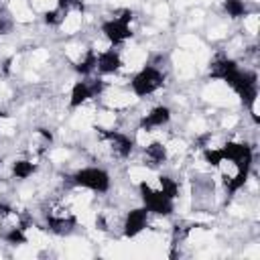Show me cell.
Listing matches in <instances>:
<instances>
[{
	"label": "cell",
	"mask_w": 260,
	"mask_h": 260,
	"mask_svg": "<svg viewBox=\"0 0 260 260\" xmlns=\"http://www.w3.org/2000/svg\"><path fill=\"white\" fill-rule=\"evenodd\" d=\"M59 2L61 0H28L30 8L35 12H41V14H47V12L55 10V8H59Z\"/></svg>",
	"instance_id": "8fae6325"
},
{
	"label": "cell",
	"mask_w": 260,
	"mask_h": 260,
	"mask_svg": "<svg viewBox=\"0 0 260 260\" xmlns=\"http://www.w3.org/2000/svg\"><path fill=\"white\" fill-rule=\"evenodd\" d=\"M0 37H2V26H0Z\"/></svg>",
	"instance_id": "9a60e30c"
},
{
	"label": "cell",
	"mask_w": 260,
	"mask_h": 260,
	"mask_svg": "<svg viewBox=\"0 0 260 260\" xmlns=\"http://www.w3.org/2000/svg\"><path fill=\"white\" fill-rule=\"evenodd\" d=\"M83 22H85V14H83L81 6H75V8L65 10V14H63V18H61V22L57 26H59V32L61 35L73 37V35H77L81 30Z\"/></svg>",
	"instance_id": "8992f818"
},
{
	"label": "cell",
	"mask_w": 260,
	"mask_h": 260,
	"mask_svg": "<svg viewBox=\"0 0 260 260\" xmlns=\"http://www.w3.org/2000/svg\"><path fill=\"white\" fill-rule=\"evenodd\" d=\"M148 209H140V207H134L126 213V219H124V232L122 236L126 238H138L144 230H146V223H148Z\"/></svg>",
	"instance_id": "5b68a950"
},
{
	"label": "cell",
	"mask_w": 260,
	"mask_h": 260,
	"mask_svg": "<svg viewBox=\"0 0 260 260\" xmlns=\"http://www.w3.org/2000/svg\"><path fill=\"white\" fill-rule=\"evenodd\" d=\"M106 89L100 91V98H102V106L104 108H110V110H116V112H126L128 108L136 106L138 104V95L128 89V87H118V85H104Z\"/></svg>",
	"instance_id": "3957f363"
},
{
	"label": "cell",
	"mask_w": 260,
	"mask_h": 260,
	"mask_svg": "<svg viewBox=\"0 0 260 260\" xmlns=\"http://www.w3.org/2000/svg\"><path fill=\"white\" fill-rule=\"evenodd\" d=\"M162 81H165V75H162V71L156 65H144L142 69H138L132 75L128 85L140 98V95H150V93L158 91Z\"/></svg>",
	"instance_id": "7a4b0ae2"
},
{
	"label": "cell",
	"mask_w": 260,
	"mask_h": 260,
	"mask_svg": "<svg viewBox=\"0 0 260 260\" xmlns=\"http://www.w3.org/2000/svg\"><path fill=\"white\" fill-rule=\"evenodd\" d=\"M242 24H244V32H246V35L256 37V35H258V26H260V16H258V12H246Z\"/></svg>",
	"instance_id": "30bf717a"
},
{
	"label": "cell",
	"mask_w": 260,
	"mask_h": 260,
	"mask_svg": "<svg viewBox=\"0 0 260 260\" xmlns=\"http://www.w3.org/2000/svg\"><path fill=\"white\" fill-rule=\"evenodd\" d=\"M238 124H240L238 114H221V118H219V128L221 130H234Z\"/></svg>",
	"instance_id": "4fadbf2b"
},
{
	"label": "cell",
	"mask_w": 260,
	"mask_h": 260,
	"mask_svg": "<svg viewBox=\"0 0 260 260\" xmlns=\"http://www.w3.org/2000/svg\"><path fill=\"white\" fill-rule=\"evenodd\" d=\"M201 98H203L207 104H211L213 108H217V110H219V108H234V106L240 104L238 93H236L223 79H215V77H211V79L203 85Z\"/></svg>",
	"instance_id": "6da1fadb"
},
{
	"label": "cell",
	"mask_w": 260,
	"mask_h": 260,
	"mask_svg": "<svg viewBox=\"0 0 260 260\" xmlns=\"http://www.w3.org/2000/svg\"><path fill=\"white\" fill-rule=\"evenodd\" d=\"M118 122H120V114H118L116 110H110V108H104V106H102V110L98 108V112H95L93 130H102V132L114 130V128L118 126Z\"/></svg>",
	"instance_id": "ba28073f"
},
{
	"label": "cell",
	"mask_w": 260,
	"mask_h": 260,
	"mask_svg": "<svg viewBox=\"0 0 260 260\" xmlns=\"http://www.w3.org/2000/svg\"><path fill=\"white\" fill-rule=\"evenodd\" d=\"M49 59H51V53H49V49H45V47H37V49H32L30 53H28V57H26V65L30 67V69H41V67H45L47 63H49Z\"/></svg>",
	"instance_id": "9c48e42d"
},
{
	"label": "cell",
	"mask_w": 260,
	"mask_h": 260,
	"mask_svg": "<svg viewBox=\"0 0 260 260\" xmlns=\"http://www.w3.org/2000/svg\"><path fill=\"white\" fill-rule=\"evenodd\" d=\"M6 10L20 24H30L35 20V10L30 8L28 0H6Z\"/></svg>",
	"instance_id": "52a82bcc"
},
{
	"label": "cell",
	"mask_w": 260,
	"mask_h": 260,
	"mask_svg": "<svg viewBox=\"0 0 260 260\" xmlns=\"http://www.w3.org/2000/svg\"><path fill=\"white\" fill-rule=\"evenodd\" d=\"M73 185L85 187L93 193H104L110 189V175L98 167H81L73 173Z\"/></svg>",
	"instance_id": "277c9868"
},
{
	"label": "cell",
	"mask_w": 260,
	"mask_h": 260,
	"mask_svg": "<svg viewBox=\"0 0 260 260\" xmlns=\"http://www.w3.org/2000/svg\"><path fill=\"white\" fill-rule=\"evenodd\" d=\"M114 2V6H118V8H128L134 0H112Z\"/></svg>",
	"instance_id": "5bb4252c"
},
{
	"label": "cell",
	"mask_w": 260,
	"mask_h": 260,
	"mask_svg": "<svg viewBox=\"0 0 260 260\" xmlns=\"http://www.w3.org/2000/svg\"><path fill=\"white\" fill-rule=\"evenodd\" d=\"M152 16L156 18L158 24L165 22V20H169V18H171V6H169V2H165V0L156 2V4L152 6Z\"/></svg>",
	"instance_id": "7c38bea8"
}]
</instances>
